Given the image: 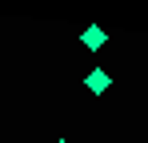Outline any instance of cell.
<instances>
[{
    "label": "cell",
    "mask_w": 148,
    "mask_h": 143,
    "mask_svg": "<svg viewBox=\"0 0 148 143\" xmlns=\"http://www.w3.org/2000/svg\"><path fill=\"white\" fill-rule=\"evenodd\" d=\"M84 84H88V92H92V95H104L108 88H112V76H108L104 68H92V72H88V80H84Z\"/></svg>",
    "instance_id": "6da1fadb"
},
{
    "label": "cell",
    "mask_w": 148,
    "mask_h": 143,
    "mask_svg": "<svg viewBox=\"0 0 148 143\" xmlns=\"http://www.w3.org/2000/svg\"><path fill=\"white\" fill-rule=\"evenodd\" d=\"M80 40H84V48H104L108 44V32H104V28H84Z\"/></svg>",
    "instance_id": "7a4b0ae2"
},
{
    "label": "cell",
    "mask_w": 148,
    "mask_h": 143,
    "mask_svg": "<svg viewBox=\"0 0 148 143\" xmlns=\"http://www.w3.org/2000/svg\"><path fill=\"white\" fill-rule=\"evenodd\" d=\"M56 143H68V139H56Z\"/></svg>",
    "instance_id": "3957f363"
}]
</instances>
